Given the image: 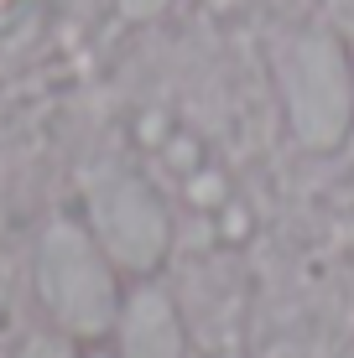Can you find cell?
<instances>
[{
	"label": "cell",
	"instance_id": "3",
	"mask_svg": "<svg viewBox=\"0 0 354 358\" xmlns=\"http://www.w3.org/2000/svg\"><path fill=\"white\" fill-rule=\"evenodd\" d=\"M89 213H94V234L120 265L130 270H151L167 250V213L156 203V192L136 182L130 171H94L89 177Z\"/></svg>",
	"mask_w": 354,
	"mask_h": 358
},
{
	"label": "cell",
	"instance_id": "1",
	"mask_svg": "<svg viewBox=\"0 0 354 358\" xmlns=\"http://www.w3.org/2000/svg\"><path fill=\"white\" fill-rule=\"evenodd\" d=\"M42 301L53 306V317L73 338H100L120 322V291L109 275L100 244L89 239L79 224H53L42 239Z\"/></svg>",
	"mask_w": 354,
	"mask_h": 358
},
{
	"label": "cell",
	"instance_id": "7",
	"mask_svg": "<svg viewBox=\"0 0 354 358\" xmlns=\"http://www.w3.org/2000/svg\"><path fill=\"white\" fill-rule=\"evenodd\" d=\"M120 6H125V10H130V16H151V10H156V6H162V0H120Z\"/></svg>",
	"mask_w": 354,
	"mask_h": 358
},
{
	"label": "cell",
	"instance_id": "2",
	"mask_svg": "<svg viewBox=\"0 0 354 358\" xmlns=\"http://www.w3.org/2000/svg\"><path fill=\"white\" fill-rule=\"evenodd\" d=\"M282 83L292 104V125H297L302 145H328L344 141L349 130V73L344 52L328 31H302L282 57Z\"/></svg>",
	"mask_w": 354,
	"mask_h": 358
},
{
	"label": "cell",
	"instance_id": "5",
	"mask_svg": "<svg viewBox=\"0 0 354 358\" xmlns=\"http://www.w3.org/2000/svg\"><path fill=\"white\" fill-rule=\"evenodd\" d=\"M21 358H73V348L63 338H36V343H27V353Z\"/></svg>",
	"mask_w": 354,
	"mask_h": 358
},
{
	"label": "cell",
	"instance_id": "6",
	"mask_svg": "<svg viewBox=\"0 0 354 358\" xmlns=\"http://www.w3.org/2000/svg\"><path fill=\"white\" fill-rule=\"evenodd\" d=\"M328 10H334V21L344 31H354V0H328Z\"/></svg>",
	"mask_w": 354,
	"mask_h": 358
},
{
	"label": "cell",
	"instance_id": "4",
	"mask_svg": "<svg viewBox=\"0 0 354 358\" xmlns=\"http://www.w3.org/2000/svg\"><path fill=\"white\" fill-rule=\"evenodd\" d=\"M120 358H182V327L162 291H136L120 306Z\"/></svg>",
	"mask_w": 354,
	"mask_h": 358
}]
</instances>
